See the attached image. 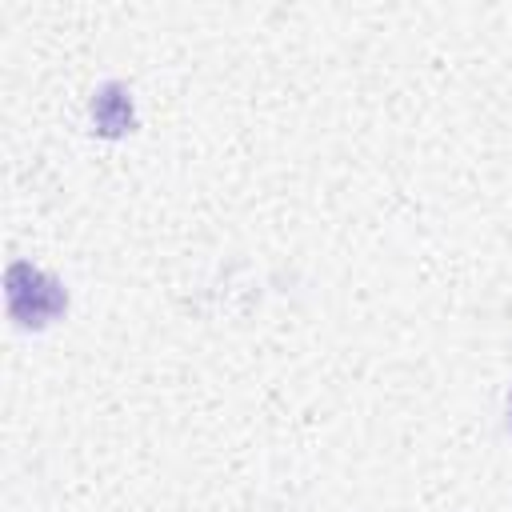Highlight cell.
<instances>
[{"label":"cell","mask_w":512,"mask_h":512,"mask_svg":"<svg viewBox=\"0 0 512 512\" xmlns=\"http://www.w3.org/2000/svg\"><path fill=\"white\" fill-rule=\"evenodd\" d=\"M92 124L108 140H116V136H124V132L136 128V108H132L128 84L108 80V84L96 88V96H92Z\"/></svg>","instance_id":"7a4b0ae2"},{"label":"cell","mask_w":512,"mask_h":512,"mask_svg":"<svg viewBox=\"0 0 512 512\" xmlns=\"http://www.w3.org/2000/svg\"><path fill=\"white\" fill-rule=\"evenodd\" d=\"M4 300H8V316L20 324V328H44L52 324L56 316H64L68 308V292L64 284L28 264V260H12L8 272H4Z\"/></svg>","instance_id":"6da1fadb"}]
</instances>
